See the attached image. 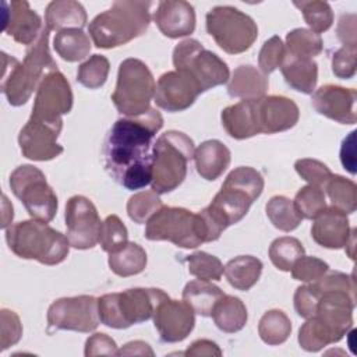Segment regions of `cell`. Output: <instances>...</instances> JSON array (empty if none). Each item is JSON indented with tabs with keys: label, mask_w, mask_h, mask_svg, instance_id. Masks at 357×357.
Wrapping results in <instances>:
<instances>
[{
	"label": "cell",
	"mask_w": 357,
	"mask_h": 357,
	"mask_svg": "<svg viewBox=\"0 0 357 357\" xmlns=\"http://www.w3.org/2000/svg\"><path fill=\"white\" fill-rule=\"evenodd\" d=\"M163 126L162 114L151 107L137 117L119 119L103 144L105 169L127 190H141L152 181V139Z\"/></svg>",
	"instance_id": "cell-1"
},
{
	"label": "cell",
	"mask_w": 357,
	"mask_h": 357,
	"mask_svg": "<svg viewBox=\"0 0 357 357\" xmlns=\"http://www.w3.org/2000/svg\"><path fill=\"white\" fill-rule=\"evenodd\" d=\"M262 190L264 177L254 167L240 166L231 170L212 202L199 212L208 227L209 241L218 240L223 230L240 222Z\"/></svg>",
	"instance_id": "cell-2"
},
{
	"label": "cell",
	"mask_w": 357,
	"mask_h": 357,
	"mask_svg": "<svg viewBox=\"0 0 357 357\" xmlns=\"http://www.w3.org/2000/svg\"><path fill=\"white\" fill-rule=\"evenodd\" d=\"M49 33L50 29L45 25L39 38L28 46L22 61L4 52L1 53V91L11 106L26 103L33 91L38 89L40 81L49 73L57 70V64L49 52Z\"/></svg>",
	"instance_id": "cell-3"
},
{
	"label": "cell",
	"mask_w": 357,
	"mask_h": 357,
	"mask_svg": "<svg viewBox=\"0 0 357 357\" xmlns=\"http://www.w3.org/2000/svg\"><path fill=\"white\" fill-rule=\"evenodd\" d=\"M149 1L123 0L98 14L88 25L89 35L96 47L112 49L128 43L144 35L151 22Z\"/></svg>",
	"instance_id": "cell-4"
},
{
	"label": "cell",
	"mask_w": 357,
	"mask_h": 357,
	"mask_svg": "<svg viewBox=\"0 0 357 357\" xmlns=\"http://www.w3.org/2000/svg\"><path fill=\"white\" fill-rule=\"evenodd\" d=\"M6 241L17 257L35 259L43 265L63 262L70 251L67 236L36 219L22 220L7 227Z\"/></svg>",
	"instance_id": "cell-5"
},
{
	"label": "cell",
	"mask_w": 357,
	"mask_h": 357,
	"mask_svg": "<svg viewBox=\"0 0 357 357\" xmlns=\"http://www.w3.org/2000/svg\"><path fill=\"white\" fill-rule=\"evenodd\" d=\"M194 152V142L187 134L174 130L162 134L152 146V191L167 194L176 190L187 176Z\"/></svg>",
	"instance_id": "cell-6"
},
{
	"label": "cell",
	"mask_w": 357,
	"mask_h": 357,
	"mask_svg": "<svg viewBox=\"0 0 357 357\" xmlns=\"http://www.w3.org/2000/svg\"><path fill=\"white\" fill-rule=\"evenodd\" d=\"M169 297L160 289L134 287L98 298L99 319L114 329H126L153 317L158 304Z\"/></svg>",
	"instance_id": "cell-7"
},
{
	"label": "cell",
	"mask_w": 357,
	"mask_h": 357,
	"mask_svg": "<svg viewBox=\"0 0 357 357\" xmlns=\"http://www.w3.org/2000/svg\"><path fill=\"white\" fill-rule=\"evenodd\" d=\"M145 237L151 241H170L183 248L209 243L208 227L199 212L178 206H162L146 222Z\"/></svg>",
	"instance_id": "cell-8"
},
{
	"label": "cell",
	"mask_w": 357,
	"mask_h": 357,
	"mask_svg": "<svg viewBox=\"0 0 357 357\" xmlns=\"http://www.w3.org/2000/svg\"><path fill=\"white\" fill-rule=\"evenodd\" d=\"M155 79L148 66L139 59H126L119 66L117 82L112 100L126 117H137L151 109L155 96Z\"/></svg>",
	"instance_id": "cell-9"
},
{
	"label": "cell",
	"mask_w": 357,
	"mask_h": 357,
	"mask_svg": "<svg viewBox=\"0 0 357 357\" xmlns=\"http://www.w3.org/2000/svg\"><path fill=\"white\" fill-rule=\"evenodd\" d=\"M206 31L229 54L248 50L258 36V26L245 13L231 6H216L206 14Z\"/></svg>",
	"instance_id": "cell-10"
},
{
	"label": "cell",
	"mask_w": 357,
	"mask_h": 357,
	"mask_svg": "<svg viewBox=\"0 0 357 357\" xmlns=\"http://www.w3.org/2000/svg\"><path fill=\"white\" fill-rule=\"evenodd\" d=\"M173 64L177 71L187 73L201 92L223 85L230 78L227 64L195 39H185L174 47Z\"/></svg>",
	"instance_id": "cell-11"
},
{
	"label": "cell",
	"mask_w": 357,
	"mask_h": 357,
	"mask_svg": "<svg viewBox=\"0 0 357 357\" xmlns=\"http://www.w3.org/2000/svg\"><path fill=\"white\" fill-rule=\"evenodd\" d=\"M13 194L32 219L49 223L57 212V197L42 170L32 165L18 166L10 176Z\"/></svg>",
	"instance_id": "cell-12"
},
{
	"label": "cell",
	"mask_w": 357,
	"mask_h": 357,
	"mask_svg": "<svg viewBox=\"0 0 357 357\" xmlns=\"http://www.w3.org/2000/svg\"><path fill=\"white\" fill-rule=\"evenodd\" d=\"M98 298L93 296L63 297L53 301L47 310V333L75 331L89 333L99 325Z\"/></svg>",
	"instance_id": "cell-13"
},
{
	"label": "cell",
	"mask_w": 357,
	"mask_h": 357,
	"mask_svg": "<svg viewBox=\"0 0 357 357\" xmlns=\"http://www.w3.org/2000/svg\"><path fill=\"white\" fill-rule=\"evenodd\" d=\"M73 92L67 78L54 70L39 84L29 119L63 126L61 116L71 112Z\"/></svg>",
	"instance_id": "cell-14"
},
{
	"label": "cell",
	"mask_w": 357,
	"mask_h": 357,
	"mask_svg": "<svg viewBox=\"0 0 357 357\" xmlns=\"http://www.w3.org/2000/svg\"><path fill=\"white\" fill-rule=\"evenodd\" d=\"M66 227L70 245L77 250H88L99 243L102 220L86 197L74 195L66 204Z\"/></svg>",
	"instance_id": "cell-15"
},
{
	"label": "cell",
	"mask_w": 357,
	"mask_h": 357,
	"mask_svg": "<svg viewBox=\"0 0 357 357\" xmlns=\"http://www.w3.org/2000/svg\"><path fill=\"white\" fill-rule=\"evenodd\" d=\"M61 127L60 124H49L29 119L18 134L22 155L38 162L57 158L63 152V146L57 142Z\"/></svg>",
	"instance_id": "cell-16"
},
{
	"label": "cell",
	"mask_w": 357,
	"mask_h": 357,
	"mask_svg": "<svg viewBox=\"0 0 357 357\" xmlns=\"http://www.w3.org/2000/svg\"><path fill=\"white\" fill-rule=\"evenodd\" d=\"M153 325L166 343H177L184 340L195 325V312L183 300H162L153 312Z\"/></svg>",
	"instance_id": "cell-17"
},
{
	"label": "cell",
	"mask_w": 357,
	"mask_h": 357,
	"mask_svg": "<svg viewBox=\"0 0 357 357\" xmlns=\"http://www.w3.org/2000/svg\"><path fill=\"white\" fill-rule=\"evenodd\" d=\"M199 93L198 84L187 73L174 70L159 77L153 99L166 112H183L195 102Z\"/></svg>",
	"instance_id": "cell-18"
},
{
	"label": "cell",
	"mask_w": 357,
	"mask_h": 357,
	"mask_svg": "<svg viewBox=\"0 0 357 357\" xmlns=\"http://www.w3.org/2000/svg\"><path fill=\"white\" fill-rule=\"evenodd\" d=\"M356 100V89L326 84L314 92L311 103L321 116L340 124H354L357 121Z\"/></svg>",
	"instance_id": "cell-19"
},
{
	"label": "cell",
	"mask_w": 357,
	"mask_h": 357,
	"mask_svg": "<svg viewBox=\"0 0 357 357\" xmlns=\"http://www.w3.org/2000/svg\"><path fill=\"white\" fill-rule=\"evenodd\" d=\"M255 109L259 134H276L290 130L300 117V110L294 100L280 95L257 99Z\"/></svg>",
	"instance_id": "cell-20"
},
{
	"label": "cell",
	"mask_w": 357,
	"mask_h": 357,
	"mask_svg": "<svg viewBox=\"0 0 357 357\" xmlns=\"http://www.w3.org/2000/svg\"><path fill=\"white\" fill-rule=\"evenodd\" d=\"M4 32L15 42L31 46L42 33L45 25L40 17L29 7L28 1H4Z\"/></svg>",
	"instance_id": "cell-21"
},
{
	"label": "cell",
	"mask_w": 357,
	"mask_h": 357,
	"mask_svg": "<svg viewBox=\"0 0 357 357\" xmlns=\"http://www.w3.org/2000/svg\"><path fill=\"white\" fill-rule=\"evenodd\" d=\"M153 21L165 36L183 38L195 29V11L188 1L163 0L158 4Z\"/></svg>",
	"instance_id": "cell-22"
},
{
	"label": "cell",
	"mask_w": 357,
	"mask_h": 357,
	"mask_svg": "<svg viewBox=\"0 0 357 357\" xmlns=\"http://www.w3.org/2000/svg\"><path fill=\"white\" fill-rule=\"evenodd\" d=\"M350 236L347 213L335 206H326L312 223L311 237L317 244L325 248L337 250L344 247Z\"/></svg>",
	"instance_id": "cell-23"
},
{
	"label": "cell",
	"mask_w": 357,
	"mask_h": 357,
	"mask_svg": "<svg viewBox=\"0 0 357 357\" xmlns=\"http://www.w3.org/2000/svg\"><path fill=\"white\" fill-rule=\"evenodd\" d=\"M255 100L257 99H243L222 110V126L231 138L245 139L259 134Z\"/></svg>",
	"instance_id": "cell-24"
},
{
	"label": "cell",
	"mask_w": 357,
	"mask_h": 357,
	"mask_svg": "<svg viewBox=\"0 0 357 357\" xmlns=\"http://www.w3.org/2000/svg\"><path fill=\"white\" fill-rule=\"evenodd\" d=\"M230 159L231 153L229 148L219 139L204 141L194 152L195 169L208 181L219 178L229 167Z\"/></svg>",
	"instance_id": "cell-25"
},
{
	"label": "cell",
	"mask_w": 357,
	"mask_h": 357,
	"mask_svg": "<svg viewBox=\"0 0 357 357\" xmlns=\"http://www.w3.org/2000/svg\"><path fill=\"white\" fill-rule=\"evenodd\" d=\"M280 71L286 84L294 91L312 93L318 81V64L312 59H303L286 53Z\"/></svg>",
	"instance_id": "cell-26"
},
{
	"label": "cell",
	"mask_w": 357,
	"mask_h": 357,
	"mask_svg": "<svg viewBox=\"0 0 357 357\" xmlns=\"http://www.w3.org/2000/svg\"><path fill=\"white\" fill-rule=\"evenodd\" d=\"M229 79L227 92L231 98L259 99L265 96L269 86L268 77L248 64L238 66Z\"/></svg>",
	"instance_id": "cell-27"
},
{
	"label": "cell",
	"mask_w": 357,
	"mask_h": 357,
	"mask_svg": "<svg viewBox=\"0 0 357 357\" xmlns=\"http://www.w3.org/2000/svg\"><path fill=\"white\" fill-rule=\"evenodd\" d=\"M86 11L81 3L74 0L50 1L46 7L45 21L50 31L81 29L86 24Z\"/></svg>",
	"instance_id": "cell-28"
},
{
	"label": "cell",
	"mask_w": 357,
	"mask_h": 357,
	"mask_svg": "<svg viewBox=\"0 0 357 357\" xmlns=\"http://www.w3.org/2000/svg\"><path fill=\"white\" fill-rule=\"evenodd\" d=\"M225 296L223 290L211 280L197 279L188 282L183 289V300L192 308L195 314L211 317L215 304Z\"/></svg>",
	"instance_id": "cell-29"
},
{
	"label": "cell",
	"mask_w": 357,
	"mask_h": 357,
	"mask_svg": "<svg viewBox=\"0 0 357 357\" xmlns=\"http://www.w3.org/2000/svg\"><path fill=\"white\" fill-rule=\"evenodd\" d=\"M223 272L231 287L247 291L258 282L262 273V262L252 255H238L225 265Z\"/></svg>",
	"instance_id": "cell-30"
},
{
	"label": "cell",
	"mask_w": 357,
	"mask_h": 357,
	"mask_svg": "<svg viewBox=\"0 0 357 357\" xmlns=\"http://www.w3.org/2000/svg\"><path fill=\"white\" fill-rule=\"evenodd\" d=\"M215 325L226 333L241 331L248 319L244 303L234 296L225 294L213 307L212 315Z\"/></svg>",
	"instance_id": "cell-31"
},
{
	"label": "cell",
	"mask_w": 357,
	"mask_h": 357,
	"mask_svg": "<svg viewBox=\"0 0 357 357\" xmlns=\"http://www.w3.org/2000/svg\"><path fill=\"white\" fill-rule=\"evenodd\" d=\"M146 252L137 243H127L121 250L109 254V268L121 278L141 273L146 266Z\"/></svg>",
	"instance_id": "cell-32"
},
{
	"label": "cell",
	"mask_w": 357,
	"mask_h": 357,
	"mask_svg": "<svg viewBox=\"0 0 357 357\" xmlns=\"http://www.w3.org/2000/svg\"><path fill=\"white\" fill-rule=\"evenodd\" d=\"M53 47L63 60L74 63L89 54L91 40L82 29H64L56 33Z\"/></svg>",
	"instance_id": "cell-33"
},
{
	"label": "cell",
	"mask_w": 357,
	"mask_h": 357,
	"mask_svg": "<svg viewBox=\"0 0 357 357\" xmlns=\"http://www.w3.org/2000/svg\"><path fill=\"white\" fill-rule=\"evenodd\" d=\"M291 333L290 318L282 310L266 311L258 324V335L261 340L269 346L284 343Z\"/></svg>",
	"instance_id": "cell-34"
},
{
	"label": "cell",
	"mask_w": 357,
	"mask_h": 357,
	"mask_svg": "<svg viewBox=\"0 0 357 357\" xmlns=\"http://www.w3.org/2000/svg\"><path fill=\"white\" fill-rule=\"evenodd\" d=\"M339 340L340 337L314 315L307 318L298 331V343L305 351H319L325 346Z\"/></svg>",
	"instance_id": "cell-35"
},
{
	"label": "cell",
	"mask_w": 357,
	"mask_h": 357,
	"mask_svg": "<svg viewBox=\"0 0 357 357\" xmlns=\"http://www.w3.org/2000/svg\"><path fill=\"white\" fill-rule=\"evenodd\" d=\"M322 190L328 194L332 206L340 209L344 213H353L356 211L357 187L354 181L339 174H332Z\"/></svg>",
	"instance_id": "cell-36"
},
{
	"label": "cell",
	"mask_w": 357,
	"mask_h": 357,
	"mask_svg": "<svg viewBox=\"0 0 357 357\" xmlns=\"http://www.w3.org/2000/svg\"><path fill=\"white\" fill-rule=\"evenodd\" d=\"M265 211L271 223L282 231H291L297 229L303 220L293 201L284 195L272 197L268 201Z\"/></svg>",
	"instance_id": "cell-37"
},
{
	"label": "cell",
	"mask_w": 357,
	"mask_h": 357,
	"mask_svg": "<svg viewBox=\"0 0 357 357\" xmlns=\"http://www.w3.org/2000/svg\"><path fill=\"white\" fill-rule=\"evenodd\" d=\"M322 38L305 28H296L286 35V53L296 57L312 59L322 52Z\"/></svg>",
	"instance_id": "cell-38"
},
{
	"label": "cell",
	"mask_w": 357,
	"mask_h": 357,
	"mask_svg": "<svg viewBox=\"0 0 357 357\" xmlns=\"http://www.w3.org/2000/svg\"><path fill=\"white\" fill-rule=\"evenodd\" d=\"M304 255V247L296 237H279L269 247V258L272 264L283 272H289L293 264Z\"/></svg>",
	"instance_id": "cell-39"
},
{
	"label": "cell",
	"mask_w": 357,
	"mask_h": 357,
	"mask_svg": "<svg viewBox=\"0 0 357 357\" xmlns=\"http://www.w3.org/2000/svg\"><path fill=\"white\" fill-rule=\"evenodd\" d=\"M294 6L300 8L307 25L312 32L321 33L328 31L333 24V11L326 1H294Z\"/></svg>",
	"instance_id": "cell-40"
},
{
	"label": "cell",
	"mask_w": 357,
	"mask_h": 357,
	"mask_svg": "<svg viewBox=\"0 0 357 357\" xmlns=\"http://www.w3.org/2000/svg\"><path fill=\"white\" fill-rule=\"evenodd\" d=\"M110 63L102 54H92L88 60L79 64L77 70V81L89 89L100 88L109 75Z\"/></svg>",
	"instance_id": "cell-41"
},
{
	"label": "cell",
	"mask_w": 357,
	"mask_h": 357,
	"mask_svg": "<svg viewBox=\"0 0 357 357\" xmlns=\"http://www.w3.org/2000/svg\"><path fill=\"white\" fill-rule=\"evenodd\" d=\"M293 204L303 219L312 220L326 208L325 192L318 185L307 184L297 191Z\"/></svg>",
	"instance_id": "cell-42"
},
{
	"label": "cell",
	"mask_w": 357,
	"mask_h": 357,
	"mask_svg": "<svg viewBox=\"0 0 357 357\" xmlns=\"http://www.w3.org/2000/svg\"><path fill=\"white\" fill-rule=\"evenodd\" d=\"M163 206L159 194L155 191H139L130 197L127 202V213L131 220L138 225L146 223Z\"/></svg>",
	"instance_id": "cell-43"
},
{
	"label": "cell",
	"mask_w": 357,
	"mask_h": 357,
	"mask_svg": "<svg viewBox=\"0 0 357 357\" xmlns=\"http://www.w3.org/2000/svg\"><path fill=\"white\" fill-rule=\"evenodd\" d=\"M190 275L204 280H220L223 275V264L220 259L205 251H197L185 258Z\"/></svg>",
	"instance_id": "cell-44"
},
{
	"label": "cell",
	"mask_w": 357,
	"mask_h": 357,
	"mask_svg": "<svg viewBox=\"0 0 357 357\" xmlns=\"http://www.w3.org/2000/svg\"><path fill=\"white\" fill-rule=\"evenodd\" d=\"M128 243V231L117 215H109L100 229L99 244L103 251L113 254Z\"/></svg>",
	"instance_id": "cell-45"
},
{
	"label": "cell",
	"mask_w": 357,
	"mask_h": 357,
	"mask_svg": "<svg viewBox=\"0 0 357 357\" xmlns=\"http://www.w3.org/2000/svg\"><path fill=\"white\" fill-rule=\"evenodd\" d=\"M286 56V46L282 42L279 36H272L268 39L258 54V66L261 68V73L268 75L272 71H275L280 64L283 63V59Z\"/></svg>",
	"instance_id": "cell-46"
},
{
	"label": "cell",
	"mask_w": 357,
	"mask_h": 357,
	"mask_svg": "<svg viewBox=\"0 0 357 357\" xmlns=\"http://www.w3.org/2000/svg\"><path fill=\"white\" fill-rule=\"evenodd\" d=\"M291 276L296 280L312 283L322 278L328 271L329 266L325 261L317 258V257H300L291 266Z\"/></svg>",
	"instance_id": "cell-47"
},
{
	"label": "cell",
	"mask_w": 357,
	"mask_h": 357,
	"mask_svg": "<svg viewBox=\"0 0 357 357\" xmlns=\"http://www.w3.org/2000/svg\"><path fill=\"white\" fill-rule=\"evenodd\" d=\"M294 169L298 173V176L308 181V184L324 187L325 183L329 180V177L333 174L329 167L317 159H298L294 163Z\"/></svg>",
	"instance_id": "cell-48"
},
{
	"label": "cell",
	"mask_w": 357,
	"mask_h": 357,
	"mask_svg": "<svg viewBox=\"0 0 357 357\" xmlns=\"http://www.w3.org/2000/svg\"><path fill=\"white\" fill-rule=\"evenodd\" d=\"M356 46H343L333 53L332 57V71L337 78L349 79L356 74Z\"/></svg>",
	"instance_id": "cell-49"
},
{
	"label": "cell",
	"mask_w": 357,
	"mask_h": 357,
	"mask_svg": "<svg viewBox=\"0 0 357 357\" xmlns=\"http://www.w3.org/2000/svg\"><path fill=\"white\" fill-rule=\"evenodd\" d=\"M1 318V339H0V344H1V350L8 349L10 346L15 344L22 335V325L20 321V317L11 311V310H1L0 314Z\"/></svg>",
	"instance_id": "cell-50"
},
{
	"label": "cell",
	"mask_w": 357,
	"mask_h": 357,
	"mask_svg": "<svg viewBox=\"0 0 357 357\" xmlns=\"http://www.w3.org/2000/svg\"><path fill=\"white\" fill-rule=\"evenodd\" d=\"M319 298V293L314 287L312 283H307L305 286L297 287L294 293V308L296 312L303 318H310L314 315L317 303Z\"/></svg>",
	"instance_id": "cell-51"
},
{
	"label": "cell",
	"mask_w": 357,
	"mask_h": 357,
	"mask_svg": "<svg viewBox=\"0 0 357 357\" xmlns=\"http://www.w3.org/2000/svg\"><path fill=\"white\" fill-rule=\"evenodd\" d=\"M85 356H117L116 342L106 333H93L85 342Z\"/></svg>",
	"instance_id": "cell-52"
},
{
	"label": "cell",
	"mask_w": 357,
	"mask_h": 357,
	"mask_svg": "<svg viewBox=\"0 0 357 357\" xmlns=\"http://www.w3.org/2000/svg\"><path fill=\"white\" fill-rule=\"evenodd\" d=\"M337 38L343 46H356V15L343 14L337 24Z\"/></svg>",
	"instance_id": "cell-53"
},
{
	"label": "cell",
	"mask_w": 357,
	"mask_h": 357,
	"mask_svg": "<svg viewBox=\"0 0 357 357\" xmlns=\"http://www.w3.org/2000/svg\"><path fill=\"white\" fill-rule=\"evenodd\" d=\"M184 356L188 357H202V356H208V357H213V356H222V350L219 349V346L208 339H198L195 342H192L187 350L184 351Z\"/></svg>",
	"instance_id": "cell-54"
},
{
	"label": "cell",
	"mask_w": 357,
	"mask_h": 357,
	"mask_svg": "<svg viewBox=\"0 0 357 357\" xmlns=\"http://www.w3.org/2000/svg\"><path fill=\"white\" fill-rule=\"evenodd\" d=\"M354 134L356 131H351L342 142L340 146V162L343 167L350 172L351 174L356 173V152H354Z\"/></svg>",
	"instance_id": "cell-55"
},
{
	"label": "cell",
	"mask_w": 357,
	"mask_h": 357,
	"mask_svg": "<svg viewBox=\"0 0 357 357\" xmlns=\"http://www.w3.org/2000/svg\"><path fill=\"white\" fill-rule=\"evenodd\" d=\"M117 356H153L151 346L142 340H134L126 343L117 353Z\"/></svg>",
	"instance_id": "cell-56"
}]
</instances>
